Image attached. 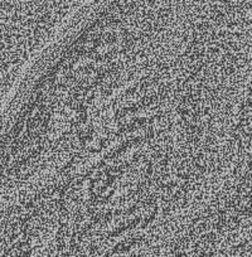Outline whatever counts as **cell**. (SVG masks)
Segmentation results:
<instances>
[{
  "label": "cell",
  "instance_id": "2",
  "mask_svg": "<svg viewBox=\"0 0 252 257\" xmlns=\"http://www.w3.org/2000/svg\"><path fill=\"white\" fill-rule=\"evenodd\" d=\"M114 173L112 171H104V173H100L97 175V178L95 179L91 184V190H92L95 194H101L104 193L107 188L111 185V183L114 182Z\"/></svg>",
  "mask_w": 252,
  "mask_h": 257
},
{
  "label": "cell",
  "instance_id": "4",
  "mask_svg": "<svg viewBox=\"0 0 252 257\" xmlns=\"http://www.w3.org/2000/svg\"><path fill=\"white\" fill-rule=\"evenodd\" d=\"M148 119H136V120H132L131 123L126 124L125 126L121 128V132H130L137 130V128H141L148 124Z\"/></svg>",
  "mask_w": 252,
  "mask_h": 257
},
{
  "label": "cell",
  "instance_id": "1",
  "mask_svg": "<svg viewBox=\"0 0 252 257\" xmlns=\"http://www.w3.org/2000/svg\"><path fill=\"white\" fill-rule=\"evenodd\" d=\"M179 115L185 128L192 130V128H196L198 112H197V105L193 96L188 95L183 98L179 105Z\"/></svg>",
  "mask_w": 252,
  "mask_h": 257
},
{
  "label": "cell",
  "instance_id": "3",
  "mask_svg": "<svg viewBox=\"0 0 252 257\" xmlns=\"http://www.w3.org/2000/svg\"><path fill=\"white\" fill-rule=\"evenodd\" d=\"M136 241V238H129V240L121 241L120 243H118V245L112 249V254H124V252L126 251H130V250L135 246Z\"/></svg>",
  "mask_w": 252,
  "mask_h": 257
}]
</instances>
